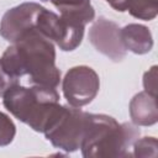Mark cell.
Masks as SVG:
<instances>
[{
	"label": "cell",
	"mask_w": 158,
	"mask_h": 158,
	"mask_svg": "<svg viewBox=\"0 0 158 158\" xmlns=\"http://www.w3.org/2000/svg\"><path fill=\"white\" fill-rule=\"evenodd\" d=\"M0 67L16 80L28 75L32 85L57 89L60 81V70L56 65L54 43L38 30L11 43L0 57Z\"/></svg>",
	"instance_id": "obj_1"
},
{
	"label": "cell",
	"mask_w": 158,
	"mask_h": 158,
	"mask_svg": "<svg viewBox=\"0 0 158 158\" xmlns=\"http://www.w3.org/2000/svg\"><path fill=\"white\" fill-rule=\"evenodd\" d=\"M156 1H158V0H156Z\"/></svg>",
	"instance_id": "obj_18"
},
{
	"label": "cell",
	"mask_w": 158,
	"mask_h": 158,
	"mask_svg": "<svg viewBox=\"0 0 158 158\" xmlns=\"http://www.w3.org/2000/svg\"><path fill=\"white\" fill-rule=\"evenodd\" d=\"M89 41L94 48L114 62H120L126 56L120 37V27L116 22L105 17H99L89 30Z\"/></svg>",
	"instance_id": "obj_8"
},
{
	"label": "cell",
	"mask_w": 158,
	"mask_h": 158,
	"mask_svg": "<svg viewBox=\"0 0 158 158\" xmlns=\"http://www.w3.org/2000/svg\"><path fill=\"white\" fill-rule=\"evenodd\" d=\"M2 102L14 117L42 133L60 106L57 89L42 85L17 84L4 94Z\"/></svg>",
	"instance_id": "obj_3"
},
{
	"label": "cell",
	"mask_w": 158,
	"mask_h": 158,
	"mask_svg": "<svg viewBox=\"0 0 158 158\" xmlns=\"http://www.w3.org/2000/svg\"><path fill=\"white\" fill-rule=\"evenodd\" d=\"M133 154L139 158H156L158 156V142L156 137L137 138L133 143Z\"/></svg>",
	"instance_id": "obj_13"
},
{
	"label": "cell",
	"mask_w": 158,
	"mask_h": 158,
	"mask_svg": "<svg viewBox=\"0 0 158 158\" xmlns=\"http://www.w3.org/2000/svg\"><path fill=\"white\" fill-rule=\"evenodd\" d=\"M16 135V126L6 114L0 111V147L9 146Z\"/></svg>",
	"instance_id": "obj_14"
},
{
	"label": "cell",
	"mask_w": 158,
	"mask_h": 158,
	"mask_svg": "<svg viewBox=\"0 0 158 158\" xmlns=\"http://www.w3.org/2000/svg\"><path fill=\"white\" fill-rule=\"evenodd\" d=\"M43 6L38 2L27 1L7 10L0 21V36L15 43L28 32L37 30V22Z\"/></svg>",
	"instance_id": "obj_7"
},
{
	"label": "cell",
	"mask_w": 158,
	"mask_h": 158,
	"mask_svg": "<svg viewBox=\"0 0 158 158\" xmlns=\"http://www.w3.org/2000/svg\"><path fill=\"white\" fill-rule=\"evenodd\" d=\"M60 12V16L80 25L91 22L95 17V10L90 0H48Z\"/></svg>",
	"instance_id": "obj_11"
},
{
	"label": "cell",
	"mask_w": 158,
	"mask_h": 158,
	"mask_svg": "<svg viewBox=\"0 0 158 158\" xmlns=\"http://www.w3.org/2000/svg\"><path fill=\"white\" fill-rule=\"evenodd\" d=\"M37 30L44 37L56 43L62 51L70 52L80 46L85 26L72 22L43 7L38 17Z\"/></svg>",
	"instance_id": "obj_5"
},
{
	"label": "cell",
	"mask_w": 158,
	"mask_h": 158,
	"mask_svg": "<svg viewBox=\"0 0 158 158\" xmlns=\"http://www.w3.org/2000/svg\"><path fill=\"white\" fill-rule=\"evenodd\" d=\"M99 89V75L88 65H77L70 68L62 81L63 95L73 107H83L90 104L98 95Z\"/></svg>",
	"instance_id": "obj_6"
},
{
	"label": "cell",
	"mask_w": 158,
	"mask_h": 158,
	"mask_svg": "<svg viewBox=\"0 0 158 158\" xmlns=\"http://www.w3.org/2000/svg\"><path fill=\"white\" fill-rule=\"evenodd\" d=\"M130 15L138 20L149 21L158 14V1L156 0H130L127 10Z\"/></svg>",
	"instance_id": "obj_12"
},
{
	"label": "cell",
	"mask_w": 158,
	"mask_h": 158,
	"mask_svg": "<svg viewBox=\"0 0 158 158\" xmlns=\"http://www.w3.org/2000/svg\"><path fill=\"white\" fill-rule=\"evenodd\" d=\"M17 84H19V80L11 78V77L0 67V96L2 98L4 94H5L9 89H11L12 86H15V85H17Z\"/></svg>",
	"instance_id": "obj_16"
},
{
	"label": "cell",
	"mask_w": 158,
	"mask_h": 158,
	"mask_svg": "<svg viewBox=\"0 0 158 158\" xmlns=\"http://www.w3.org/2000/svg\"><path fill=\"white\" fill-rule=\"evenodd\" d=\"M89 117L90 114L80 110V107L60 105L44 128L43 135L53 147L65 153L75 152L80 149L85 137Z\"/></svg>",
	"instance_id": "obj_4"
},
{
	"label": "cell",
	"mask_w": 158,
	"mask_h": 158,
	"mask_svg": "<svg viewBox=\"0 0 158 158\" xmlns=\"http://www.w3.org/2000/svg\"><path fill=\"white\" fill-rule=\"evenodd\" d=\"M112 9H115L116 11L123 12L127 10V5L130 2V0H105Z\"/></svg>",
	"instance_id": "obj_17"
},
{
	"label": "cell",
	"mask_w": 158,
	"mask_h": 158,
	"mask_svg": "<svg viewBox=\"0 0 158 158\" xmlns=\"http://www.w3.org/2000/svg\"><path fill=\"white\" fill-rule=\"evenodd\" d=\"M130 117L136 126H152L157 123V96L146 91L136 94L130 101Z\"/></svg>",
	"instance_id": "obj_9"
},
{
	"label": "cell",
	"mask_w": 158,
	"mask_h": 158,
	"mask_svg": "<svg viewBox=\"0 0 158 158\" xmlns=\"http://www.w3.org/2000/svg\"><path fill=\"white\" fill-rule=\"evenodd\" d=\"M138 137L139 128L135 123H120L109 115L90 114L80 151L85 158L127 157Z\"/></svg>",
	"instance_id": "obj_2"
},
{
	"label": "cell",
	"mask_w": 158,
	"mask_h": 158,
	"mask_svg": "<svg viewBox=\"0 0 158 158\" xmlns=\"http://www.w3.org/2000/svg\"><path fill=\"white\" fill-rule=\"evenodd\" d=\"M143 88L144 91L157 96V65H153L143 75Z\"/></svg>",
	"instance_id": "obj_15"
},
{
	"label": "cell",
	"mask_w": 158,
	"mask_h": 158,
	"mask_svg": "<svg viewBox=\"0 0 158 158\" xmlns=\"http://www.w3.org/2000/svg\"><path fill=\"white\" fill-rule=\"evenodd\" d=\"M120 37L126 51L135 54H146L153 47V37L149 28L139 23H128L120 28Z\"/></svg>",
	"instance_id": "obj_10"
}]
</instances>
